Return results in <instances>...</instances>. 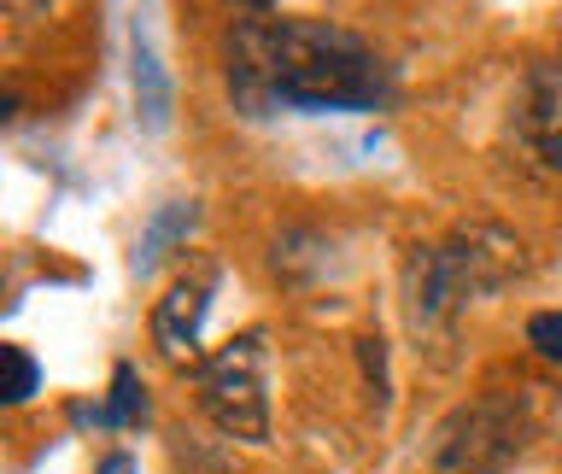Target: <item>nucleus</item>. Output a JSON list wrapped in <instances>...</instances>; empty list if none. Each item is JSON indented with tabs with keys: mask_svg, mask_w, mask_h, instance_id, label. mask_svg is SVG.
Instances as JSON below:
<instances>
[{
	"mask_svg": "<svg viewBox=\"0 0 562 474\" xmlns=\"http://www.w3.org/2000/svg\"><path fill=\"white\" fill-rule=\"evenodd\" d=\"M193 217H200V205H193V200H170V205L153 217L147 240H140V252H135V270L147 275L153 263H158V252H170V240H176V235H188V228H193Z\"/></svg>",
	"mask_w": 562,
	"mask_h": 474,
	"instance_id": "8",
	"label": "nucleus"
},
{
	"mask_svg": "<svg viewBox=\"0 0 562 474\" xmlns=\"http://www.w3.org/2000/svg\"><path fill=\"white\" fill-rule=\"evenodd\" d=\"M0 363H7V386H0L7 404H24L35 386H42V369H35V358L24 346H0Z\"/></svg>",
	"mask_w": 562,
	"mask_h": 474,
	"instance_id": "10",
	"label": "nucleus"
},
{
	"mask_svg": "<svg viewBox=\"0 0 562 474\" xmlns=\"http://www.w3.org/2000/svg\"><path fill=\"white\" fill-rule=\"evenodd\" d=\"M105 428H135V421H147V393H140V375L135 363H117L112 369V398H105V410H94Z\"/></svg>",
	"mask_w": 562,
	"mask_h": 474,
	"instance_id": "9",
	"label": "nucleus"
},
{
	"mask_svg": "<svg viewBox=\"0 0 562 474\" xmlns=\"http://www.w3.org/2000/svg\"><path fill=\"white\" fill-rule=\"evenodd\" d=\"M509 140H516L527 170H539L544 182H562V53L539 59L521 77L516 105H509Z\"/></svg>",
	"mask_w": 562,
	"mask_h": 474,
	"instance_id": "5",
	"label": "nucleus"
},
{
	"mask_svg": "<svg viewBox=\"0 0 562 474\" xmlns=\"http://www.w3.org/2000/svg\"><path fill=\"white\" fill-rule=\"evenodd\" d=\"M135 100H140L147 129H165L170 123V77H165V65H158V53L147 47L140 24H135Z\"/></svg>",
	"mask_w": 562,
	"mask_h": 474,
	"instance_id": "7",
	"label": "nucleus"
},
{
	"mask_svg": "<svg viewBox=\"0 0 562 474\" xmlns=\"http://www.w3.org/2000/svg\"><path fill=\"white\" fill-rule=\"evenodd\" d=\"M521 270V240L509 228L474 223L457 228L446 240H428L404 258V305H411L416 328H439L451 323L469 298L498 293L509 275Z\"/></svg>",
	"mask_w": 562,
	"mask_h": 474,
	"instance_id": "2",
	"label": "nucleus"
},
{
	"mask_svg": "<svg viewBox=\"0 0 562 474\" xmlns=\"http://www.w3.org/2000/svg\"><path fill=\"white\" fill-rule=\"evenodd\" d=\"M100 474H135V456H130V451H112V456L100 463Z\"/></svg>",
	"mask_w": 562,
	"mask_h": 474,
	"instance_id": "12",
	"label": "nucleus"
},
{
	"mask_svg": "<svg viewBox=\"0 0 562 474\" xmlns=\"http://www.w3.org/2000/svg\"><path fill=\"white\" fill-rule=\"evenodd\" d=\"M193 393L217 433L263 445L270 439V346H263V334H240L193 363Z\"/></svg>",
	"mask_w": 562,
	"mask_h": 474,
	"instance_id": "4",
	"label": "nucleus"
},
{
	"mask_svg": "<svg viewBox=\"0 0 562 474\" xmlns=\"http://www.w3.org/2000/svg\"><path fill=\"white\" fill-rule=\"evenodd\" d=\"M205 311H211V281H176L170 293H158V305H153V346H158V358L176 363V369L200 363Z\"/></svg>",
	"mask_w": 562,
	"mask_h": 474,
	"instance_id": "6",
	"label": "nucleus"
},
{
	"mask_svg": "<svg viewBox=\"0 0 562 474\" xmlns=\"http://www.w3.org/2000/svg\"><path fill=\"white\" fill-rule=\"evenodd\" d=\"M228 7H240L246 18H270V7H276V0H228Z\"/></svg>",
	"mask_w": 562,
	"mask_h": 474,
	"instance_id": "13",
	"label": "nucleus"
},
{
	"mask_svg": "<svg viewBox=\"0 0 562 474\" xmlns=\"http://www.w3.org/2000/svg\"><path fill=\"white\" fill-rule=\"evenodd\" d=\"M539 439V410L527 393H481L434 428L422 474H504Z\"/></svg>",
	"mask_w": 562,
	"mask_h": 474,
	"instance_id": "3",
	"label": "nucleus"
},
{
	"mask_svg": "<svg viewBox=\"0 0 562 474\" xmlns=\"http://www.w3.org/2000/svg\"><path fill=\"white\" fill-rule=\"evenodd\" d=\"M228 94L240 112H381L393 70L358 30L328 18H240Z\"/></svg>",
	"mask_w": 562,
	"mask_h": 474,
	"instance_id": "1",
	"label": "nucleus"
},
{
	"mask_svg": "<svg viewBox=\"0 0 562 474\" xmlns=\"http://www.w3.org/2000/svg\"><path fill=\"white\" fill-rule=\"evenodd\" d=\"M527 346L551 369H562V311H533L527 316Z\"/></svg>",
	"mask_w": 562,
	"mask_h": 474,
	"instance_id": "11",
	"label": "nucleus"
}]
</instances>
